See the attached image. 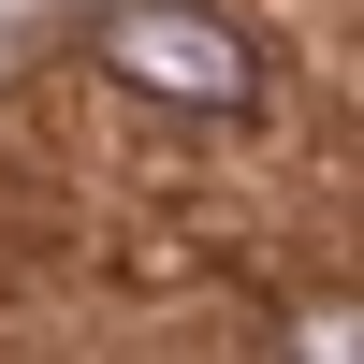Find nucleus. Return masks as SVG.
Masks as SVG:
<instances>
[{"instance_id": "f257e3e1", "label": "nucleus", "mask_w": 364, "mask_h": 364, "mask_svg": "<svg viewBox=\"0 0 364 364\" xmlns=\"http://www.w3.org/2000/svg\"><path fill=\"white\" fill-rule=\"evenodd\" d=\"M87 58L132 102H161V117H248L262 102V44L233 15H204V0H102L87 15Z\"/></svg>"}, {"instance_id": "f03ea898", "label": "nucleus", "mask_w": 364, "mask_h": 364, "mask_svg": "<svg viewBox=\"0 0 364 364\" xmlns=\"http://www.w3.org/2000/svg\"><path fill=\"white\" fill-rule=\"evenodd\" d=\"M291 350H306V364H364V306H306Z\"/></svg>"}]
</instances>
